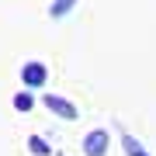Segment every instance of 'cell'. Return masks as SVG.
Returning a JSON list of instances; mask_svg holds the SVG:
<instances>
[{"label": "cell", "mask_w": 156, "mask_h": 156, "mask_svg": "<svg viewBox=\"0 0 156 156\" xmlns=\"http://www.w3.org/2000/svg\"><path fill=\"white\" fill-rule=\"evenodd\" d=\"M11 104H14V111H21V115H31V108H35V97H31V90L24 87V90H17V94H14V101H11Z\"/></svg>", "instance_id": "4"}, {"label": "cell", "mask_w": 156, "mask_h": 156, "mask_svg": "<svg viewBox=\"0 0 156 156\" xmlns=\"http://www.w3.org/2000/svg\"><path fill=\"white\" fill-rule=\"evenodd\" d=\"M122 149H125V156H149L142 149V142L135 139V135H128V132H122Z\"/></svg>", "instance_id": "5"}, {"label": "cell", "mask_w": 156, "mask_h": 156, "mask_svg": "<svg viewBox=\"0 0 156 156\" xmlns=\"http://www.w3.org/2000/svg\"><path fill=\"white\" fill-rule=\"evenodd\" d=\"M21 83L28 87V90H38V87H45L49 83V66H45V62H24L21 66Z\"/></svg>", "instance_id": "2"}, {"label": "cell", "mask_w": 156, "mask_h": 156, "mask_svg": "<svg viewBox=\"0 0 156 156\" xmlns=\"http://www.w3.org/2000/svg\"><path fill=\"white\" fill-rule=\"evenodd\" d=\"M42 104L49 108L56 118H62V122H76V118H80L76 104H73V101H66V97H59V94H45V97H42Z\"/></svg>", "instance_id": "1"}, {"label": "cell", "mask_w": 156, "mask_h": 156, "mask_svg": "<svg viewBox=\"0 0 156 156\" xmlns=\"http://www.w3.org/2000/svg\"><path fill=\"white\" fill-rule=\"evenodd\" d=\"M73 7H76V0H52V4H49V17L59 21V17H66Z\"/></svg>", "instance_id": "6"}, {"label": "cell", "mask_w": 156, "mask_h": 156, "mask_svg": "<svg viewBox=\"0 0 156 156\" xmlns=\"http://www.w3.org/2000/svg\"><path fill=\"white\" fill-rule=\"evenodd\" d=\"M108 149H111V135L104 128H90L83 135V153L87 156H108Z\"/></svg>", "instance_id": "3"}, {"label": "cell", "mask_w": 156, "mask_h": 156, "mask_svg": "<svg viewBox=\"0 0 156 156\" xmlns=\"http://www.w3.org/2000/svg\"><path fill=\"white\" fill-rule=\"evenodd\" d=\"M28 153H31V156H49V153H52V146L45 142L42 135H31V139H28Z\"/></svg>", "instance_id": "7"}]
</instances>
